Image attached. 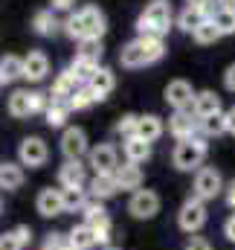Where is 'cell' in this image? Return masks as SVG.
<instances>
[{"label":"cell","mask_w":235,"mask_h":250,"mask_svg":"<svg viewBox=\"0 0 235 250\" xmlns=\"http://www.w3.org/2000/svg\"><path fill=\"white\" fill-rule=\"evenodd\" d=\"M64 32L73 38V41H87V38H96L102 41V35L108 32V18L99 6L87 3L81 6L78 12H73L67 21H64Z\"/></svg>","instance_id":"1"},{"label":"cell","mask_w":235,"mask_h":250,"mask_svg":"<svg viewBox=\"0 0 235 250\" xmlns=\"http://www.w3.org/2000/svg\"><path fill=\"white\" fill-rule=\"evenodd\" d=\"M166 56V44L163 38H151V35H137L134 41H128L119 53V64L128 70H139L145 64H154Z\"/></svg>","instance_id":"2"},{"label":"cell","mask_w":235,"mask_h":250,"mask_svg":"<svg viewBox=\"0 0 235 250\" xmlns=\"http://www.w3.org/2000/svg\"><path fill=\"white\" fill-rule=\"evenodd\" d=\"M172 3L169 0H151L142 15L137 18V32L139 35H151V38H163L169 29H172Z\"/></svg>","instance_id":"3"},{"label":"cell","mask_w":235,"mask_h":250,"mask_svg":"<svg viewBox=\"0 0 235 250\" xmlns=\"http://www.w3.org/2000/svg\"><path fill=\"white\" fill-rule=\"evenodd\" d=\"M206 148H209V143H206L203 134H197L192 140H180L175 146V151H172L175 169L177 172H197L200 163H203V157H206Z\"/></svg>","instance_id":"4"},{"label":"cell","mask_w":235,"mask_h":250,"mask_svg":"<svg viewBox=\"0 0 235 250\" xmlns=\"http://www.w3.org/2000/svg\"><path fill=\"white\" fill-rule=\"evenodd\" d=\"M203 224H206V204H203L200 198H195V195L186 198L183 207H180V212H177V227H180L183 233L195 236V233L203 230Z\"/></svg>","instance_id":"5"},{"label":"cell","mask_w":235,"mask_h":250,"mask_svg":"<svg viewBox=\"0 0 235 250\" xmlns=\"http://www.w3.org/2000/svg\"><path fill=\"white\" fill-rule=\"evenodd\" d=\"M224 189L227 187H224V178H221L218 169H212V166L197 169V175H195V187H192V195H195V198H200V201L206 204V201H215Z\"/></svg>","instance_id":"6"},{"label":"cell","mask_w":235,"mask_h":250,"mask_svg":"<svg viewBox=\"0 0 235 250\" xmlns=\"http://www.w3.org/2000/svg\"><path fill=\"white\" fill-rule=\"evenodd\" d=\"M50 160V148L41 137H26L20 140L18 146V163L20 166H29V169H41L44 163Z\"/></svg>","instance_id":"7"},{"label":"cell","mask_w":235,"mask_h":250,"mask_svg":"<svg viewBox=\"0 0 235 250\" xmlns=\"http://www.w3.org/2000/svg\"><path fill=\"white\" fill-rule=\"evenodd\" d=\"M128 212L137 218V221H148L160 212V195L154 189H137L128 201Z\"/></svg>","instance_id":"8"},{"label":"cell","mask_w":235,"mask_h":250,"mask_svg":"<svg viewBox=\"0 0 235 250\" xmlns=\"http://www.w3.org/2000/svg\"><path fill=\"white\" fill-rule=\"evenodd\" d=\"M87 166H90L96 175H114V172L119 169L117 146H111V143H99V146H93L90 154H87Z\"/></svg>","instance_id":"9"},{"label":"cell","mask_w":235,"mask_h":250,"mask_svg":"<svg viewBox=\"0 0 235 250\" xmlns=\"http://www.w3.org/2000/svg\"><path fill=\"white\" fill-rule=\"evenodd\" d=\"M169 134L175 137L177 143L180 140H192L200 134V117L195 114V108H186V111H175L169 117Z\"/></svg>","instance_id":"10"},{"label":"cell","mask_w":235,"mask_h":250,"mask_svg":"<svg viewBox=\"0 0 235 250\" xmlns=\"http://www.w3.org/2000/svg\"><path fill=\"white\" fill-rule=\"evenodd\" d=\"M61 154L67 160H81L84 154H90L84 128H78V125H67L64 128V134H61Z\"/></svg>","instance_id":"11"},{"label":"cell","mask_w":235,"mask_h":250,"mask_svg":"<svg viewBox=\"0 0 235 250\" xmlns=\"http://www.w3.org/2000/svg\"><path fill=\"white\" fill-rule=\"evenodd\" d=\"M195 90H192V84L186 82V79H175V82H169L166 84V102L175 108V111H186V108H192L195 105Z\"/></svg>","instance_id":"12"},{"label":"cell","mask_w":235,"mask_h":250,"mask_svg":"<svg viewBox=\"0 0 235 250\" xmlns=\"http://www.w3.org/2000/svg\"><path fill=\"white\" fill-rule=\"evenodd\" d=\"M35 209H38V215H44V218H56V215H64L67 209H64V198H61V189H41L38 192V198H35Z\"/></svg>","instance_id":"13"},{"label":"cell","mask_w":235,"mask_h":250,"mask_svg":"<svg viewBox=\"0 0 235 250\" xmlns=\"http://www.w3.org/2000/svg\"><path fill=\"white\" fill-rule=\"evenodd\" d=\"M47 73H50V59H47V53L32 50V53L23 59V79H26V82L38 84V82L47 79Z\"/></svg>","instance_id":"14"},{"label":"cell","mask_w":235,"mask_h":250,"mask_svg":"<svg viewBox=\"0 0 235 250\" xmlns=\"http://www.w3.org/2000/svg\"><path fill=\"white\" fill-rule=\"evenodd\" d=\"M87 181V166L81 160H64V166L59 169V187H84Z\"/></svg>","instance_id":"15"},{"label":"cell","mask_w":235,"mask_h":250,"mask_svg":"<svg viewBox=\"0 0 235 250\" xmlns=\"http://www.w3.org/2000/svg\"><path fill=\"white\" fill-rule=\"evenodd\" d=\"M81 87V82L73 76V70L67 67L64 73H59V79L53 82V90H50V99H59V102H70L76 96V90Z\"/></svg>","instance_id":"16"},{"label":"cell","mask_w":235,"mask_h":250,"mask_svg":"<svg viewBox=\"0 0 235 250\" xmlns=\"http://www.w3.org/2000/svg\"><path fill=\"white\" fill-rule=\"evenodd\" d=\"M87 87L93 90L96 102H105V99H108V93L117 87V76H114V70H111V67H99V70H96V76L87 82Z\"/></svg>","instance_id":"17"},{"label":"cell","mask_w":235,"mask_h":250,"mask_svg":"<svg viewBox=\"0 0 235 250\" xmlns=\"http://www.w3.org/2000/svg\"><path fill=\"white\" fill-rule=\"evenodd\" d=\"M122 154H125L128 163L139 166V163H145L151 157V143L142 140V137H128V140H122Z\"/></svg>","instance_id":"18"},{"label":"cell","mask_w":235,"mask_h":250,"mask_svg":"<svg viewBox=\"0 0 235 250\" xmlns=\"http://www.w3.org/2000/svg\"><path fill=\"white\" fill-rule=\"evenodd\" d=\"M114 178H117L119 189H128V192H137V189H142V169L137 166V163H119V169L114 172Z\"/></svg>","instance_id":"19"},{"label":"cell","mask_w":235,"mask_h":250,"mask_svg":"<svg viewBox=\"0 0 235 250\" xmlns=\"http://www.w3.org/2000/svg\"><path fill=\"white\" fill-rule=\"evenodd\" d=\"M195 114L203 120V117H215V114H224V108H221V96L215 93V90H200L197 96H195Z\"/></svg>","instance_id":"20"},{"label":"cell","mask_w":235,"mask_h":250,"mask_svg":"<svg viewBox=\"0 0 235 250\" xmlns=\"http://www.w3.org/2000/svg\"><path fill=\"white\" fill-rule=\"evenodd\" d=\"M87 192L96 201H108V198H114L119 192V184L114 175H93V181L87 184Z\"/></svg>","instance_id":"21"},{"label":"cell","mask_w":235,"mask_h":250,"mask_svg":"<svg viewBox=\"0 0 235 250\" xmlns=\"http://www.w3.org/2000/svg\"><path fill=\"white\" fill-rule=\"evenodd\" d=\"M203 21H209V18L203 15V9H200L197 3H186V9L177 15V29H183V32H189V35H192Z\"/></svg>","instance_id":"22"},{"label":"cell","mask_w":235,"mask_h":250,"mask_svg":"<svg viewBox=\"0 0 235 250\" xmlns=\"http://www.w3.org/2000/svg\"><path fill=\"white\" fill-rule=\"evenodd\" d=\"M67 239H70V248L73 250H90L96 248V233H93V227L90 224H76L70 233H67Z\"/></svg>","instance_id":"23"},{"label":"cell","mask_w":235,"mask_h":250,"mask_svg":"<svg viewBox=\"0 0 235 250\" xmlns=\"http://www.w3.org/2000/svg\"><path fill=\"white\" fill-rule=\"evenodd\" d=\"M23 166L20 163H0V189H6V192H12V189H20L23 187Z\"/></svg>","instance_id":"24"},{"label":"cell","mask_w":235,"mask_h":250,"mask_svg":"<svg viewBox=\"0 0 235 250\" xmlns=\"http://www.w3.org/2000/svg\"><path fill=\"white\" fill-rule=\"evenodd\" d=\"M163 131H166V125H163V120H160L157 114H142V117H139L137 137H142V140L154 143V140H160V137H163Z\"/></svg>","instance_id":"25"},{"label":"cell","mask_w":235,"mask_h":250,"mask_svg":"<svg viewBox=\"0 0 235 250\" xmlns=\"http://www.w3.org/2000/svg\"><path fill=\"white\" fill-rule=\"evenodd\" d=\"M6 108H9V114H12L15 120H26V117H32V99H29V90H15V93L9 96Z\"/></svg>","instance_id":"26"},{"label":"cell","mask_w":235,"mask_h":250,"mask_svg":"<svg viewBox=\"0 0 235 250\" xmlns=\"http://www.w3.org/2000/svg\"><path fill=\"white\" fill-rule=\"evenodd\" d=\"M61 198H64V209L67 212H81L90 201V192L84 187H67L61 189Z\"/></svg>","instance_id":"27"},{"label":"cell","mask_w":235,"mask_h":250,"mask_svg":"<svg viewBox=\"0 0 235 250\" xmlns=\"http://www.w3.org/2000/svg\"><path fill=\"white\" fill-rule=\"evenodd\" d=\"M59 26H64V23L56 21V12H53V9H41V12H35V18H32V29H35L38 35H44V38L56 35Z\"/></svg>","instance_id":"28"},{"label":"cell","mask_w":235,"mask_h":250,"mask_svg":"<svg viewBox=\"0 0 235 250\" xmlns=\"http://www.w3.org/2000/svg\"><path fill=\"white\" fill-rule=\"evenodd\" d=\"M81 215H84V224H90V227H99V224L111 221V215L105 209V201H96V198L87 201V207L81 209Z\"/></svg>","instance_id":"29"},{"label":"cell","mask_w":235,"mask_h":250,"mask_svg":"<svg viewBox=\"0 0 235 250\" xmlns=\"http://www.w3.org/2000/svg\"><path fill=\"white\" fill-rule=\"evenodd\" d=\"M70 102H59V99H53L50 102V108H47V114H44V120L50 128H64L67 125V117H70Z\"/></svg>","instance_id":"30"},{"label":"cell","mask_w":235,"mask_h":250,"mask_svg":"<svg viewBox=\"0 0 235 250\" xmlns=\"http://www.w3.org/2000/svg\"><path fill=\"white\" fill-rule=\"evenodd\" d=\"M200 134L209 140V137H221L227 134V117L224 114H215V117H203L200 120Z\"/></svg>","instance_id":"31"},{"label":"cell","mask_w":235,"mask_h":250,"mask_svg":"<svg viewBox=\"0 0 235 250\" xmlns=\"http://www.w3.org/2000/svg\"><path fill=\"white\" fill-rule=\"evenodd\" d=\"M70 70H73V76L81 82V84H87L93 76H96V70H99V64L96 62H87V59H73V64H70Z\"/></svg>","instance_id":"32"},{"label":"cell","mask_w":235,"mask_h":250,"mask_svg":"<svg viewBox=\"0 0 235 250\" xmlns=\"http://www.w3.org/2000/svg\"><path fill=\"white\" fill-rule=\"evenodd\" d=\"M102 41H96V38H87V41H78V50H76V56L78 59H87V62H102Z\"/></svg>","instance_id":"33"},{"label":"cell","mask_w":235,"mask_h":250,"mask_svg":"<svg viewBox=\"0 0 235 250\" xmlns=\"http://www.w3.org/2000/svg\"><path fill=\"white\" fill-rule=\"evenodd\" d=\"M0 70H3L6 82H18V79H23V59H18V56H3V59H0Z\"/></svg>","instance_id":"34"},{"label":"cell","mask_w":235,"mask_h":250,"mask_svg":"<svg viewBox=\"0 0 235 250\" xmlns=\"http://www.w3.org/2000/svg\"><path fill=\"white\" fill-rule=\"evenodd\" d=\"M212 23L218 26V32H221V35H235V12H233V9H224V6H221V9L215 12Z\"/></svg>","instance_id":"35"},{"label":"cell","mask_w":235,"mask_h":250,"mask_svg":"<svg viewBox=\"0 0 235 250\" xmlns=\"http://www.w3.org/2000/svg\"><path fill=\"white\" fill-rule=\"evenodd\" d=\"M192 38H195L197 44H203V47H206V44H215V41L221 38V32H218V26H215L212 21H203V23L192 32Z\"/></svg>","instance_id":"36"},{"label":"cell","mask_w":235,"mask_h":250,"mask_svg":"<svg viewBox=\"0 0 235 250\" xmlns=\"http://www.w3.org/2000/svg\"><path fill=\"white\" fill-rule=\"evenodd\" d=\"M93 102H96V96H93V90H90L87 84H81V87L76 90V96L70 99V108H73V111H84V108H90Z\"/></svg>","instance_id":"37"},{"label":"cell","mask_w":235,"mask_h":250,"mask_svg":"<svg viewBox=\"0 0 235 250\" xmlns=\"http://www.w3.org/2000/svg\"><path fill=\"white\" fill-rule=\"evenodd\" d=\"M137 128H139V117L137 114H125L117 123V134H122L128 140V137H137Z\"/></svg>","instance_id":"38"},{"label":"cell","mask_w":235,"mask_h":250,"mask_svg":"<svg viewBox=\"0 0 235 250\" xmlns=\"http://www.w3.org/2000/svg\"><path fill=\"white\" fill-rule=\"evenodd\" d=\"M67 248H70V239H67V233L53 230V233H47V236H44V250H67Z\"/></svg>","instance_id":"39"},{"label":"cell","mask_w":235,"mask_h":250,"mask_svg":"<svg viewBox=\"0 0 235 250\" xmlns=\"http://www.w3.org/2000/svg\"><path fill=\"white\" fill-rule=\"evenodd\" d=\"M29 99H32V114H47L50 108V93H41V90H29Z\"/></svg>","instance_id":"40"},{"label":"cell","mask_w":235,"mask_h":250,"mask_svg":"<svg viewBox=\"0 0 235 250\" xmlns=\"http://www.w3.org/2000/svg\"><path fill=\"white\" fill-rule=\"evenodd\" d=\"M26 245L18 239V233L15 230H9V233H0V250H23Z\"/></svg>","instance_id":"41"},{"label":"cell","mask_w":235,"mask_h":250,"mask_svg":"<svg viewBox=\"0 0 235 250\" xmlns=\"http://www.w3.org/2000/svg\"><path fill=\"white\" fill-rule=\"evenodd\" d=\"M93 233H96V245H102V248H111V233H114V224H111V221H105V224L93 227Z\"/></svg>","instance_id":"42"},{"label":"cell","mask_w":235,"mask_h":250,"mask_svg":"<svg viewBox=\"0 0 235 250\" xmlns=\"http://www.w3.org/2000/svg\"><path fill=\"white\" fill-rule=\"evenodd\" d=\"M186 250H212V245H209L203 236H192V239L186 242Z\"/></svg>","instance_id":"43"},{"label":"cell","mask_w":235,"mask_h":250,"mask_svg":"<svg viewBox=\"0 0 235 250\" xmlns=\"http://www.w3.org/2000/svg\"><path fill=\"white\" fill-rule=\"evenodd\" d=\"M73 3H76V0H50V9H53V12H70Z\"/></svg>","instance_id":"44"},{"label":"cell","mask_w":235,"mask_h":250,"mask_svg":"<svg viewBox=\"0 0 235 250\" xmlns=\"http://www.w3.org/2000/svg\"><path fill=\"white\" fill-rule=\"evenodd\" d=\"M224 87L235 93V64H230V67H227V73H224Z\"/></svg>","instance_id":"45"},{"label":"cell","mask_w":235,"mask_h":250,"mask_svg":"<svg viewBox=\"0 0 235 250\" xmlns=\"http://www.w3.org/2000/svg\"><path fill=\"white\" fill-rule=\"evenodd\" d=\"M224 236H227V239L235 245V212L227 218V221H224Z\"/></svg>","instance_id":"46"},{"label":"cell","mask_w":235,"mask_h":250,"mask_svg":"<svg viewBox=\"0 0 235 250\" xmlns=\"http://www.w3.org/2000/svg\"><path fill=\"white\" fill-rule=\"evenodd\" d=\"M224 201H227L230 209H235V181L233 184H227V189H224Z\"/></svg>","instance_id":"47"},{"label":"cell","mask_w":235,"mask_h":250,"mask_svg":"<svg viewBox=\"0 0 235 250\" xmlns=\"http://www.w3.org/2000/svg\"><path fill=\"white\" fill-rule=\"evenodd\" d=\"M224 117H227V134H235V105L230 111H224Z\"/></svg>","instance_id":"48"},{"label":"cell","mask_w":235,"mask_h":250,"mask_svg":"<svg viewBox=\"0 0 235 250\" xmlns=\"http://www.w3.org/2000/svg\"><path fill=\"white\" fill-rule=\"evenodd\" d=\"M221 6H224V9H233V12H235V0H221Z\"/></svg>","instance_id":"49"},{"label":"cell","mask_w":235,"mask_h":250,"mask_svg":"<svg viewBox=\"0 0 235 250\" xmlns=\"http://www.w3.org/2000/svg\"><path fill=\"white\" fill-rule=\"evenodd\" d=\"M0 84H6V76H3V70H0Z\"/></svg>","instance_id":"50"},{"label":"cell","mask_w":235,"mask_h":250,"mask_svg":"<svg viewBox=\"0 0 235 250\" xmlns=\"http://www.w3.org/2000/svg\"><path fill=\"white\" fill-rule=\"evenodd\" d=\"M102 250H122V248H114V245H111V248H102Z\"/></svg>","instance_id":"51"},{"label":"cell","mask_w":235,"mask_h":250,"mask_svg":"<svg viewBox=\"0 0 235 250\" xmlns=\"http://www.w3.org/2000/svg\"><path fill=\"white\" fill-rule=\"evenodd\" d=\"M186 3H200V0H186Z\"/></svg>","instance_id":"52"},{"label":"cell","mask_w":235,"mask_h":250,"mask_svg":"<svg viewBox=\"0 0 235 250\" xmlns=\"http://www.w3.org/2000/svg\"><path fill=\"white\" fill-rule=\"evenodd\" d=\"M0 215H3V201H0Z\"/></svg>","instance_id":"53"},{"label":"cell","mask_w":235,"mask_h":250,"mask_svg":"<svg viewBox=\"0 0 235 250\" xmlns=\"http://www.w3.org/2000/svg\"><path fill=\"white\" fill-rule=\"evenodd\" d=\"M67 250H73V248H67Z\"/></svg>","instance_id":"54"},{"label":"cell","mask_w":235,"mask_h":250,"mask_svg":"<svg viewBox=\"0 0 235 250\" xmlns=\"http://www.w3.org/2000/svg\"><path fill=\"white\" fill-rule=\"evenodd\" d=\"M41 250H44V248H41Z\"/></svg>","instance_id":"55"}]
</instances>
